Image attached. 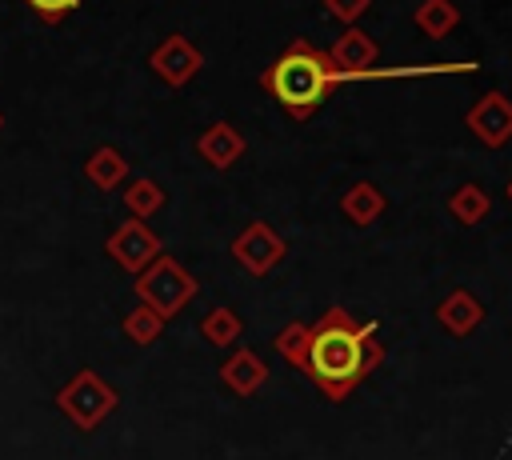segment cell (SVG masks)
<instances>
[{
  "label": "cell",
  "mask_w": 512,
  "mask_h": 460,
  "mask_svg": "<svg viewBox=\"0 0 512 460\" xmlns=\"http://www.w3.org/2000/svg\"><path fill=\"white\" fill-rule=\"evenodd\" d=\"M384 364V344L376 340V324H360L348 308L332 304L316 324H308L304 376L328 396L348 400L356 384Z\"/></svg>",
  "instance_id": "cell-1"
},
{
  "label": "cell",
  "mask_w": 512,
  "mask_h": 460,
  "mask_svg": "<svg viewBox=\"0 0 512 460\" xmlns=\"http://www.w3.org/2000/svg\"><path fill=\"white\" fill-rule=\"evenodd\" d=\"M260 84L268 96H276V104L292 116V120H308L340 84H348V76H340L328 60V52H320L312 40H292L264 72Z\"/></svg>",
  "instance_id": "cell-2"
},
{
  "label": "cell",
  "mask_w": 512,
  "mask_h": 460,
  "mask_svg": "<svg viewBox=\"0 0 512 460\" xmlns=\"http://www.w3.org/2000/svg\"><path fill=\"white\" fill-rule=\"evenodd\" d=\"M52 404H56L60 416H64L68 424H76L80 432H96V428L116 412L120 392H116L96 368H80V372H72V376L56 388Z\"/></svg>",
  "instance_id": "cell-3"
},
{
  "label": "cell",
  "mask_w": 512,
  "mask_h": 460,
  "mask_svg": "<svg viewBox=\"0 0 512 460\" xmlns=\"http://www.w3.org/2000/svg\"><path fill=\"white\" fill-rule=\"evenodd\" d=\"M196 276L176 260V256H168V252H160L136 280H132V292H136V300L144 304V308H152L160 320H172L176 312H184L188 308V300L196 296Z\"/></svg>",
  "instance_id": "cell-4"
},
{
  "label": "cell",
  "mask_w": 512,
  "mask_h": 460,
  "mask_svg": "<svg viewBox=\"0 0 512 460\" xmlns=\"http://www.w3.org/2000/svg\"><path fill=\"white\" fill-rule=\"evenodd\" d=\"M228 252H232V260H236L248 276H268V272L288 256V244H284V236H280L272 224L252 220V224H244V228L232 236Z\"/></svg>",
  "instance_id": "cell-5"
},
{
  "label": "cell",
  "mask_w": 512,
  "mask_h": 460,
  "mask_svg": "<svg viewBox=\"0 0 512 460\" xmlns=\"http://www.w3.org/2000/svg\"><path fill=\"white\" fill-rule=\"evenodd\" d=\"M104 252H108L124 272L140 276V272H144V268L164 252V240L148 228V220L128 216L124 224H116V228H112V236L104 240Z\"/></svg>",
  "instance_id": "cell-6"
},
{
  "label": "cell",
  "mask_w": 512,
  "mask_h": 460,
  "mask_svg": "<svg viewBox=\"0 0 512 460\" xmlns=\"http://www.w3.org/2000/svg\"><path fill=\"white\" fill-rule=\"evenodd\" d=\"M148 68H152L168 88H184V84L204 68V52H200L184 32H168V36L148 52Z\"/></svg>",
  "instance_id": "cell-7"
},
{
  "label": "cell",
  "mask_w": 512,
  "mask_h": 460,
  "mask_svg": "<svg viewBox=\"0 0 512 460\" xmlns=\"http://www.w3.org/2000/svg\"><path fill=\"white\" fill-rule=\"evenodd\" d=\"M464 124L484 148H504L512 140V100L500 88H492L464 112Z\"/></svg>",
  "instance_id": "cell-8"
},
{
  "label": "cell",
  "mask_w": 512,
  "mask_h": 460,
  "mask_svg": "<svg viewBox=\"0 0 512 460\" xmlns=\"http://www.w3.org/2000/svg\"><path fill=\"white\" fill-rule=\"evenodd\" d=\"M328 60H332V68H336L340 76H348V84H356V80H364V76L376 68L380 44H376L364 28L348 24V28L336 36V44L328 48Z\"/></svg>",
  "instance_id": "cell-9"
},
{
  "label": "cell",
  "mask_w": 512,
  "mask_h": 460,
  "mask_svg": "<svg viewBox=\"0 0 512 460\" xmlns=\"http://www.w3.org/2000/svg\"><path fill=\"white\" fill-rule=\"evenodd\" d=\"M244 132L232 124V120H212L200 136H196V156L208 164V168H216V172H224V168H232L240 156H244Z\"/></svg>",
  "instance_id": "cell-10"
},
{
  "label": "cell",
  "mask_w": 512,
  "mask_h": 460,
  "mask_svg": "<svg viewBox=\"0 0 512 460\" xmlns=\"http://www.w3.org/2000/svg\"><path fill=\"white\" fill-rule=\"evenodd\" d=\"M436 320H440V328H444L448 336L464 340V336H472V332L484 324V304H480V296H472L468 288H452V292L436 304Z\"/></svg>",
  "instance_id": "cell-11"
},
{
  "label": "cell",
  "mask_w": 512,
  "mask_h": 460,
  "mask_svg": "<svg viewBox=\"0 0 512 460\" xmlns=\"http://www.w3.org/2000/svg\"><path fill=\"white\" fill-rule=\"evenodd\" d=\"M264 380H268V364L244 344L232 356H224V364H220V384L236 396H256L264 388Z\"/></svg>",
  "instance_id": "cell-12"
},
{
  "label": "cell",
  "mask_w": 512,
  "mask_h": 460,
  "mask_svg": "<svg viewBox=\"0 0 512 460\" xmlns=\"http://www.w3.org/2000/svg\"><path fill=\"white\" fill-rule=\"evenodd\" d=\"M340 212L348 224L356 228H372L384 212H388V196L372 184V180H352L344 192H340Z\"/></svg>",
  "instance_id": "cell-13"
},
{
  "label": "cell",
  "mask_w": 512,
  "mask_h": 460,
  "mask_svg": "<svg viewBox=\"0 0 512 460\" xmlns=\"http://www.w3.org/2000/svg\"><path fill=\"white\" fill-rule=\"evenodd\" d=\"M84 176L92 180V188L112 192V188H120V184L132 176V168H128V160H124L112 144H96V148L88 152V160H84Z\"/></svg>",
  "instance_id": "cell-14"
},
{
  "label": "cell",
  "mask_w": 512,
  "mask_h": 460,
  "mask_svg": "<svg viewBox=\"0 0 512 460\" xmlns=\"http://www.w3.org/2000/svg\"><path fill=\"white\" fill-rule=\"evenodd\" d=\"M412 20H416V28H420L428 40H444V36L456 32L460 8H456L452 0H420L416 12H412Z\"/></svg>",
  "instance_id": "cell-15"
},
{
  "label": "cell",
  "mask_w": 512,
  "mask_h": 460,
  "mask_svg": "<svg viewBox=\"0 0 512 460\" xmlns=\"http://www.w3.org/2000/svg\"><path fill=\"white\" fill-rule=\"evenodd\" d=\"M448 212H452L456 224L472 228V224H480V220L492 212V200H488V192H484L476 180H464V184L448 196Z\"/></svg>",
  "instance_id": "cell-16"
},
{
  "label": "cell",
  "mask_w": 512,
  "mask_h": 460,
  "mask_svg": "<svg viewBox=\"0 0 512 460\" xmlns=\"http://www.w3.org/2000/svg\"><path fill=\"white\" fill-rule=\"evenodd\" d=\"M200 336H204L208 344H216V348H232V344L244 336V320H240L228 304H216V308H208V312L200 316Z\"/></svg>",
  "instance_id": "cell-17"
},
{
  "label": "cell",
  "mask_w": 512,
  "mask_h": 460,
  "mask_svg": "<svg viewBox=\"0 0 512 460\" xmlns=\"http://www.w3.org/2000/svg\"><path fill=\"white\" fill-rule=\"evenodd\" d=\"M164 188H160V180H152V176H136V180H128L124 184V208L136 216V220H148V216H156L160 208H164Z\"/></svg>",
  "instance_id": "cell-18"
},
{
  "label": "cell",
  "mask_w": 512,
  "mask_h": 460,
  "mask_svg": "<svg viewBox=\"0 0 512 460\" xmlns=\"http://www.w3.org/2000/svg\"><path fill=\"white\" fill-rule=\"evenodd\" d=\"M164 324L168 320H160L152 308H144V304H136L124 320H120V332L132 340V344H140V348H148V344H156L160 340V332H164Z\"/></svg>",
  "instance_id": "cell-19"
},
{
  "label": "cell",
  "mask_w": 512,
  "mask_h": 460,
  "mask_svg": "<svg viewBox=\"0 0 512 460\" xmlns=\"http://www.w3.org/2000/svg\"><path fill=\"white\" fill-rule=\"evenodd\" d=\"M276 352L292 364V368H300L304 372V352H308V324L304 320H292V324H284L280 332H276Z\"/></svg>",
  "instance_id": "cell-20"
},
{
  "label": "cell",
  "mask_w": 512,
  "mask_h": 460,
  "mask_svg": "<svg viewBox=\"0 0 512 460\" xmlns=\"http://www.w3.org/2000/svg\"><path fill=\"white\" fill-rule=\"evenodd\" d=\"M24 4H28L44 24H60V20H64L68 12H76L84 0H24Z\"/></svg>",
  "instance_id": "cell-21"
},
{
  "label": "cell",
  "mask_w": 512,
  "mask_h": 460,
  "mask_svg": "<svg viewBox=\"0 0 512 460\" xmlns=\"http://www.w3.org/2000/svg\"><path fill=\"white\" fill-rule=\"evenodd\" d=\"M324 4V12L332 16V20H340V24H356L368 8H372V0H320Z\"/></svg>",
  "instance_id": "cell-22"
},
{
  "label": "cell",
  "mask_w": 512,
  "mask_h": 460,
  "mask_svg": "<svg viewBox=\"0 0 512 460\" xmlns=\"http://www.w3.org/2000/svg\"><path fill=\"white\" fill-rule=\"evenodd\" d=\"M508 200H512V180H508Z\"/></svg>",
  "instance_id": "cell-23"
},
{
  "label": "cell",
  "mask_w": 512,
  "mask_h": 460,
  "mask_svg": "<svg viewBox=\"0 0 512 460\" xmlns=\"http://www.w3.org/2000/svg\"><path fill=\"white\" fill-rule=\"evenodd\" d=\"M0 128H4V112H0Z\"/></svg>",
  "instance_id": "cell-24"
}]
</instances>
